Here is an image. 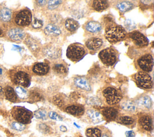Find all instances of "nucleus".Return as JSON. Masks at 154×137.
<instances>
[{"mask_svg": "<svg viewBox=\"0 0 154 137\" xmlns=\"http://www.w3.org/2000/svg\"><path fill=\"white\" fill-rule=\"evenodd\" d=\"M126 31L122 25L111 23L107 25L105 29V37L111 43L119 42L126 37Z\"/></svg>", "mask_w": 154, "mask_h": 137, "instance_id": "1", "label": "nucleus"}, {"mask_svg": "<svg viewBox=\"0 0 154 137\" xmlns=\"http://www.w3.org/2000/svg\"><path fill=\"white\" fill-rule=\"evenodd\" d=\"M11 116L16 121L23 124H29L32 118V113L29 110L22 106H14L11 109Z\"/></svg>", "mask_w": 154, "mask_h": 137, "instance_id": "2", "label": "nucleus"}, {"mask_svg": "<svg viewBox=\"0 0 154 137\" xmlns=\"http://www.w3.org/2000/svg\"><path fill=\"white\" fill-rule=\"evenodd\" d=\"M102 95L105 102L109 106L118 104L122 98L120 92L112 86H106L102 91Z\"/></svg>", "mask_w": 154, "mask_h": 137, "instance_id": "3", "label": "nucleus"}, {"mask_svg": "<svg viewBox=\"0 0 154 137\" xmlns=\"http://www.w3.org/2000/svg\"><path fill=\"white\" fill-rule=\"evenodd\" d=\"M86 54L85 47L79 43H74L70 44L67 48L66 56L73 62H78L82 59Z\"/></svg>", "mask_w": 154, "mask_h": 137, "instance_id": "4", "label": "nucleus"}, {"mask_svg": "<svg viewBox=\"0 0 154 137\" xmlns=\"http://www.w3.org/2000/svg\"><path fill=\"white\" fill-rule=\"evenodd\" d=\"M100 61L106 66H111L116 63L118 59V53L112 47H108L101 50L99 54Z\"/></svg>", "mask_w": 154, "mask_h": 137, "instance_id": "5", "label": "nucleus"}, {"mask_svg": "<svg viewBox=\"0 0 154 137\" xmlns=\"http://www.w3.org/2000/svg\"><path fill=\"white\" fill-rule=\"evenodd\" d=\"M133 80L137 86L141 89H150L153 87L152 78L147 72L138 71L133 76Z\"/></svg>", "mask_w": 154, "mask_h": 137, "instance_id": "6", "label": "nucleus"}, {"mask_svg": "<svg viewBox=\"0 0 154 137\" xmlns=\"http://www.w3.org/2000/svg\"><path fill=\"white\" fill-rule=\"evenodd\" d=\"M137 68L140 71L149 73L152 71L153 59L152 54L145 53L140 56L135 61Z\"/></svg>", "mask_w": 154, "mask_h": 137, "instance_id": "7", "label": "nucleus"}, {"mask_svg": "<svg viewBox=\"0 0 154 137\" xmlns=\"http://www.w3.org/2000/svg\"><path fill=\"white\" fill-rule=\"evenodd\" d=\"M12 81L16 84L20 85L23 88L28 87L31 83V78L29 75L25 71L18 70L14 72L12 75Z\"/></svg>", "mask_w": 154, "mask_h": 137, "instance_id": "8", "label": "nucleus"}, {"mask_svg": "<svg viewBox=\"0 0 154 137\" xmlns=\"http://www.w3.org/2000/svg\"><path fill=\"white\" fill-rule=\"evenodd\" d=\"M14 22L19 26H28L32 22V14L29 10H20L14 17Z\"/></svg>", "mask_w": 154, "mask_h": 137, "instance_id": "9", "label": "nucleus"}, {"mask_svg": "<svg viewBox=\"0 0 154 137\" xmlns=\"http://www.w3.org/2000/svg\"><path fill=\"white\" fill-rule=\"evenodd\" d=\"M126 36L138 47L143 48L149 45V40L147 37L139 31H133L126 34Z\"/></svg>", "mask_w": 154, "mask_h": 137, "instance_id": "10", "label": "nucleus"}, {"mask_svg": "<svg viewBox=\"0 0 154 137\" xmlns=\"http://www.w3.org/2000/svg\"><path fill=\"white\" fill-rule=\"evenodd\" d=\"M42 53L48 59L55 60L61 57V49L55 44L48 43L43 48Z\"/></svg>", "mask_w": 154, "mask_h": 137, "instance_id": "11", "label": "nucleus"}, {"mask_svg": "<svg viewBox=\"0 0 154 137\" xmlns=\"http://www.w3.org/2000/svg\"><path fill=\"white\" fill-rule=\"evenodd\" d=\"M85 31L91 34H99L102 30V25L99 22L95 21H88L84 25Z\"/></svg>", "mask_w": 154, "mask_h": 137, "instance_id": "12", "label": "nucleus"}, {"mask_svg": "<svg viewBox=\"0 0 154 137\" xmlns=\"http://www.w3.org/2000/svg\"><path fill=\"white\" fill-rule=\"evenodd\" d=\"M103 44V40L101 37H91L85 42V46L89 50L95 51L99 49Z\"/></svg>", "mask_w": 154, "mask_h": 137, "instance_id": "13", "label": "nucleus"}, {"mask_svg": "<svg viewBox=\"0 0 154 137\" xmlns=\"http://www.w3.org/2000/svg\"><path fill=\"white\" fill-rule=\"evenodd\" d=\"M136 106L146 109H150L152 107V100L147 95H141L138 97L134 101Z\"/></svg>", "mask_w": 154, "mask_h": 137, "instance_id": "14", "label": "nucleus"}, {"mask_svg": "<svg viewBox=\"0 0 154 137\" xmlns=\"http://www.w3.org/2000/svg\"><path fill=\"white\" fill-rule=\"evenodd\" d=\"M7 36L8 38L13 41L20 42L24 39L25 33L22 28L14 27L10 28L8 31Z\"/></svg>", "mask_w": 154, "mask_h": 137, "instance_id": "15", "label": "nucleus"}, {"mask_svg": "<svg viewBox=\"0 0 154 137\" xmlns=\"http://www.w3.org/2000/svg\"><path fill=\"white\" fill-rule=\"evenodd\" d=\"M138 123L141 127L146 131L151 132L153 130V120L150 115H142L138 119Z\"/></svg>", "mask_w": 154, "mask_h": 137, "instance_id": "16", "label": "nucleus"}, {"mask_svg": "<svg viewBox=\"0 0 154 137\" xmlns=\"http://www.w3.org/2000/svg\"><path fill=\"white\" fill-rule=\"evenodd\" d=\"M50 70V66L46 62H37L34 64L32 71L38 75H44L47 74Z\"/></svg>", "mask_w": 154, "mask_h": 137, "instance_id": "17", "label": "nucleus"}, {"mask_svg": "<svg viewBox=\"0 0 154 137\" xmlns=\"http://www.w3.org/2000/svg\"><path fill=\"white\" fill-rule=\"evenodd\" d=\"M73 83L76 88L81 90L85 91H90L91 90L90 83L88 80L85 77H76L73 80Z\"/></svg>", "mask_w": 154, "mask_h": 137, "instance_id": "18", "label": "nucleus"}, {"mask_svg": "<svg viewBox=\"0 0 154 137\" xmlns=\"http://www.w3.org/2000/svg\"><path fill=\"white\" fill-rule=\"evenodd\" d=\"M103 117L108 121H114L118 116V110L112 107H106L101 109V113Z\"/></svg>", "mask_w": 154, "mask_h": 137, "instance_id": "19", "label": "nucleus"}, {"mask_svg": "<svg viewBox=\"0 0 154 137\" xmlns=\"http://www.w3.org/2000/svg\"><path fill=\"white\" fill-rule=\"evenodd\" d=\"M65 112L70 115L79 116L84 113L85 109L84 106L79 104H71L65 107Z\"/></svg>", "mask_w": 154, "mask_h": 137, "instance_id": "20", "label": "nucleus"}, {"mask_svg": "<svg viewBox=\"0 0 154 137\" xmlns=\"http://www.w3.org/2000/svg\"><path fill=\"white\" fill-rule=\"evenodd\" d=\"M44 33L48 36H57L61 33V30L57 25L50 23L47 24L44 28Z\"/></svg>", "mask_w": 154, "mask_h": 137, "instance_id": "21", "label": "nucleus"}, {"mask_svg": "<svg viewBox=\"0 0 154 137\" xmlns=\"http://www.w3.org/2000/svg\"><path fill=\"white\" fill-rule=\"evenodd\" d=\"M86 113L90 119L94 124L99 123L103 120V117L102 116L100 112L98 110L90 109L87 110Z\"/></svg>", "mask_w": 154, "mask_h": 137, "instance_id": "22", "label": "nucleus"}, {"mask_svg": "<svg viewBox=\"0 0 154 137\" xmlns=\"http://www.w3.org/2000/svg\"><path fill=\"white\" fill-rule=\"evenodd\" d=\"M134 2L129 1H119L116 4V8L121 13H124L131 10L134 8Z\"/></svg>", "mask_w": 154, "mask_h": 137, "instance_id": "23", "label": "nucleus"}, {"mask_svg": "<svg viewBox=\"0 0 154 137\" xmlns=\"http://www.w3.org/2000/svg\"><path fill=\"white\" fill-rule=\"evenodd\" d=\"M91 5L93 9H94L95 11H100L108 8L109 7V3L107 1L96 0L92 1Z\"/></svg>", "mask_w": 154, "mask_h": 137, "instance_id": "24", "label": "nucleus"}, {"mask_svg": "<svg viewBox=\"0 0 154 137\" xmlns=\"http://www.w3.org/2000/svg\"><path fill=\"white\" fill-rule=\"evenodd\" d=\"M64 26L66 29L70 32L76 31L79 27V24L78 21L73 18H67L64 22Z\"/></svg>", "mask_w": 154, "mask_h": 137, "instance_id": "25", "label": "nucleus"}, {"mask_svg": "<svg viewBox=\"0 0 154 137\" xmlns=\"http://www.w3.org/2000/svg\"><path fill=\"white\" fill-rule=\"evenodd\" d=\"M120 106L122 109L126 112L133 113L135 112L137 110V106L131 100H125L120 103Z\"/></svg>", "mask_w": 154, "mask_h": 137, "instance_id": "26", "label": "nucleus"}, {"mask_svg": "<svg viewBox=\"0 0 154 137\" xmlns=\"http://www.w3.org/2000/svg\"><path fill=\"white\" fill-rule=\"evenodd\" d=\"M4 93L5 98L8 101L14 103L17 101V97L16 94L14 89L10 86H7L4 89Z\"/></svg>", "mask_w": 154, "mask_h": 137, "instance_id": "27", "label": "nucleus"}, {"mask_svg": "<svg viewBox=\"0 0 154 137\" xmlns=\"http://www.w3.org/2000/svg\"><path fill=\"white\" fill-rule=\"evenodd\" d=\"M53 71L58 75H65L67 73V69L65 65L61 63H57L53 65Z\"/></svg>", "mask_w": 154, "mask_h": 137, "instance_id": "28", "label": "nucleus"}, {"mask_svg": "<svg viewBox=\"0 0 154 137\" xmlns=\"http://www.w3.org/2000/svg\"><path fill=\"white\" fill-rule=\"evenodd\" d=\"M117 121L123 125L126 126H131L132 125L134 122L135 119L134 118L129 115H122L117 118Z\"/></svg>", "mask_w": 154, "mask_h": 137, "instance_id": "29", "label": "nucleus"}, {"mask_svg": "<svg viewBox=\"0 0 154 137\" xmlns=\"http://www.w3.org/2000/svg\"><path fill=\"white\" fill-rule=\"evenodd\" d=\"M85 135L87 137H101L102 132L99 128L90 127L86 129Z\"/></svg>", "mask_w": 154, "mask_h": 137, "instance_id": "30", "label": "nucleus"}, {"mask_svg": "<svg viewBox=\"0 0 154 137\" xmlns=\"http://www.w3.org/2000/svg\"><path fill=\"white\" fill-rule=\"evenodd\" d=\"M25 43L29 48V49L32 52L37 51L39 48L38 43L32 37L27 38L25 40Z\"/></svg>", "mask_w": 154, "mask_h": 137, "instance_id": "31", "label": "nucleus"}, {"mask_svg": "<svg viewBox=\"0 0 154 137\" xmlns=\"http://www.w3.org/2000/svg\"><path fill=\"white\" fill-rule=\"evenodd\" d=\"M11 18V11L8 8H3L0 11V19L4 22H8Z\"/></svg>", "mask_w": 154, "mask_h": 137, "instance_id": "32", "label": "nucleus"}, {"mask_svg": "<svg viewBox=\"0 0 154 137\" xmlns=\"http://www.w3.org/2000/svg\"><path fill=\"white\" fill-rule=\"evenodd\" d=\"M28 97L30 99V100H31L33 102L39 101L44 98L43 95L40 92L34 90L30 91V92L28 94Z\"/></svg>", "mask_w": 154, "mask_h": 137, "instance_id": "33", "label": "nucleus"}, {"mask_svg": "<svg viewBox=\"0 0 154 137\" xmlns=\"http://www.w3.org/2000/svg\"><path fill=\"white\" fill-rule=\"evenodd\" d=\"M14 91L17 97H18L20 99H26L28 97V91L22 86H17L16 87Z\"/></svg>", "mask_w": 154, "mask_h": 137, "instance_id": "34", "label": "nucleus"}, {"mask_svg": "<svg viewBox=\"0 0 154 137\" xmlns=\"http://www.w3.org/2000/svg\"><path fill=\"white\" fill-rule=\"evenodd\" d=\"M53 103L57 107L61 108L65 105V101L64 98L60 95H55L52 97Z\"/></svg>", "mask_w": 154, "mask_h": 137, "instance_id": "35", "label": "nucleus"}, {"mask_svg": "<svg viewBox=\"0 0 154 137\" xmlns=\"http://www.w3.org/2000/svg\"><path fill=\"white\" fill-rule=\"evenodd\" d=\"M34 116L37 119L46 120L48 118L47 112L43 109H39L34 112Z\"/></svg>", "mask_w": 154, "mask_h": 137, "instance_id": "36", "label": "nucleus"}, {"mask_svg": "<svg viewBox=\"0 0 154 137\" xmlns=\"http://www.w3.org/2000/svg\"><path fill=\"white\" fill-rule=\"evenodd\" d=\"M124 26L125 29L126 31H132L134 30L136 27V24L135 22L130 19H127L124 22Z\"/></svg>", "mask_w": 154, "mask_h": 137, "instance_id": "37", "label": "nucleus"}, {"mask_svg": "<svg viewBox=\"0 0 154 137\" xmlns=\"http://www.w3.org/2000/svg\"><path fill=\"white\" fill-rule=\"evenodd\" d=\"M86 103L91 106H100L102 104L101 100L96 97H90L86 100Z\"/></svg>", "mask_w": 154, "mask_h": 137, "instance_id": "38", "label": "nucleus"}, {"mask_svg": "<svg viewBox=\"0 0 154 137\" xmlns=\"http://www.w3.org/2000/svg\"><path fill=\"white\" fill-rule=\"evenodd\" d=\"M47 2H48L47 3L48 9L52 10L57 8L59 7V5L63 3V1L53 0V1H48Z\"/></svg>", "mask_w": 154, "mask_h": 137, "instance_id": "39", "label": "nucleus"}, {"mask_svg": "<svg viewBox=\"0 0 154 137\" xmlns=\"http://www.w3.org/2000/svg\"><path fill=\"white\" fill-rule=\"evenodd\" d=\"M11 127L15 130L22 132L26 129V126L17 121H13L11 123Z\"/></svg>", "mask_w": 154, "mask_h": 137, "instance_id": "40", "label": "nucleus"}, {"mask_svg": "<svg viewBox=\"0 0 154 137\" xmlns=\"http://www.w3.org/2000/svg\"><path fill=\"white\" fill-rule=\"evenodd\" d=\"M38 129L44 134H48L51 132V128L45 123H40L38 125Z\"/></svg>", "mask_w": 154, "mask_h": 137, "instance_id": "41", "label": "nucleus"}, {"mask_svg": "<svg viewBox=\"0 0 154 137\" xmlns=\"http://www.w3.org/2000/svg\"><path fill=\"white\" fill-rule=\"evenodd\" d=\"M32 27L35 29L40 28L43 26V22L42 20L38 19L37 18H34L33 21L31 22Z\"/></svg>", "mask_w": 154, "mask_h": 137, "instance_id": "42", "label": "nucleus"}, {"mask_svg": "<svg viewBox=\"0 0 154 137\" xmlns=\"http://www.w3.org/2000/svg\"><path fill=\"white\" fill-rule=\"evenodd\" d=\"M48 116H49V118L54 120H56V121H62L63 119L61 115H60L58 113H57L56 112H54V111L49 112L48 114Z\"/></svg>", "mask_w": 154, "mask_h": 137, "instance_id": "43", "label": "nucleus"}, {"mask_svg": "<svg viewBox=\"0 0 154 137\" xmlns=\"http://www.w3.org/2000/svg\"><path fill=\"white\" fill-rule=\"evenodd\" d=\"M61 17L60 16V15H56V14H54L52 16L51 18V21L52 22V24H54L55 25H56V24H58V23H60L61 22Z\"/></svg>", "mask_w": 154, "mask_h": 137, "instance_id": "44", "label": "nucleus"}, {"mask_svg": "<svg viewBox=\"0 0 154 137\" xmlns=\"http://www.w3.org/2000/svg\"><path fill=\"white\" fill-rule=\"evenodd\" d=\"M125 136L126 137H135V133L133 130H128L125 132Z\"/></svg>", "mask_w": 154, "mask_h": 137, "instance_id": "45", "label": "nucleus"}, {"mask_svg": "<svg viewBox=\"0 0 154 137\" xmlns=\"http://www.w3.org/2000/svg\"><path fill=\"white\" fill-rule=\"evenodd\" d=\"M140 2H141L144 5H149L153 3H150V2H153V1H141Z\"/></svg>", "mask_w": 154, "mask_h": 137, "instance_id": "46", "label": "nucleus"}, {"mask_svg": "<svg viewBox=\"0 0 154 137\" xmlns=\"http://www.w3.org/2000/svg\"><path fill=\"white\" fill-rule=\"evenodd\" d=\"M47 2H48L47 1H37V4L39 5H41V6H43L45 4H46Z\"/></svg>", "mask_w": 154, "mask_h": 137, "instance_id": "47", "label": "nucleus"}, {"mask_svg": "<svg viewBox=\"0 0 154 137\" xmlns=\"http://www.w3.org/2000/svg\"><path fill=\"white\" fill-rule=\"evenodd\" d=\"M60 130L61 132H66L67 130V127H66V126H63V125H61V126H60Z\"/></svg>", "mask_w": 154, "mask_h": 137, "instance_id": "48", "label": "nucleus"}, {"mask_svg": "<svg viewBox=\"0 0 154 137\" xmlns=\"http://www.w3.org/2000/svg\"><path fill=\"white\" fill-rule=\"evenodd\" d=\"M4 95V89H3L2 87L0 85V97H3Z\"/></svg>", "mask_w": 154, "mask_h": 137, "instance_id": "49", "label": "nucleus"}, {"mask_svg": "<svg viewBox=\"0 0 154 137\" xmlns=\"http://www.w3.org/2000/svg\"><path fill=\"white\" fill-rule=\"evenodd\" d=\"M101 137H111V136H110L108 133H103V134L102 135Z\"/></svg>", "mask_w": 154, "mask_h": 137, "instance_id": "50", "label": "nucleus"}, {"mask_svg": "<svg viewBox=\"0 0 154 137\" xmlns=\"http://www.w3.org/2000/svg\"><path fill=\"white\" fill-rule=\"evenodd\" d=\"M2 72H3L2 69V68L0 66V75H2Z\"/></svg>", "mask_w": 154, "mask_h": 137, "instance_id": "51", "label": "nucleus"}, {"mask_svg": "<svg viewBox=\"0 0 154 137\" xmlns=\"http://www.w3.org/2000/svg\"><path fill=\"white\" fill-rule=\"evenodd\" d=\"M2 33H3V31H2V30L0 28V36H1V35L2 34Z\"/></svg>", "mask_w": 154, "mask_h": 137, "instance_id": "52", "label": "nucleus"}]
</instances>
